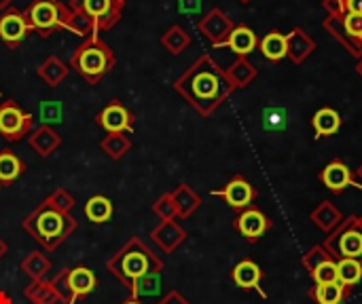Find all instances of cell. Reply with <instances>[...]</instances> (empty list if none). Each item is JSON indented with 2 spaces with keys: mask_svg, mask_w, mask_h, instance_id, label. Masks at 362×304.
Segmentation results:
<instances>
[{
  "mask_svg": "<svg viewBox=\"0 0 362 304\" xmlns=\"http://www.w3.org/2000/svg\"><path fill=\"white\" fill-rule=\"evenodd\" d=\"M310 220H312L322 233L331 235V233L344 222V216H341V212H339L331 201H322V203L310 214Z\"/></svg>",
  "mask_w": 362,
  "mask_h": 304,
  "instance_id": "cell-22",
  "label": "cell"
},
{
  "mask_svg": "<svg viewBox=\"0 0 362 304\" xmlns=\"http://www.w3.org/2000/svg\"><path fill=\"white\" fill-rule=\"evenodd\" d=\"M19 269L25 277H30V281H40V279H47V275L53 269V262L42 252H30L21 260Z\"/></svg>",
  "mask_w": 362,
  "mask_h": 304,
  "instance_id": "cell-24",
  "label": "cell"
},
{
  "mask_svg": "<svg viewBox=\"0 0 362 304\" xmlns=\"http://www.w3.org/2000/svg\"><path fill=\"white\" fill-rule=\"evenodd\" d=\"M227 78L233 87H244L250 78H252V68L246 63V61H238L229 72H227Z\"/></svg>",
  "mask_w": 362,
  "mask_h": 304,
  "instance_id": "cell-39",
  "label": "cell"
},
{
  "mask_svg": "<svg viewBox=\"0 0 362 304\" xmlns=\"http://www.w3.org/2000/svg\"><path fill=\"white\" fill-rule=\"evenodd\" d=\"M115 63H117L115 51L98 34L85 38L70 55V68H74L78 76L85 78V83L89 85H98L104 76H108Z\"/></svg>",
  "mask_w": 362,
  "mask_h": 304,
  "instance_id": "cell-4",
  "label": "cell"
},
{
  "mask_svg": "<svg viewBox=\"0 0 362 304\" xmlns=\"http://www.w3.org/2000/svg\"><path fill=\"white\" fill-rule=\"evenodd\" d=\"M202 32L214 42V44H221V42H227V36H229V23L227 19L221 15V11H210L202 23H199Z\"/></svg>",
  "mask_w": 362,
  "mask_h": 304,
  "instance_id": "cell-25",
  "label": "cell"
},
{
  "mask_svg": "<svg viewBox=\"0 0 362 304\" xmlns=\"http://www.w3.org/2000/svg\"><path fill=\"white\" fill-rule=\"evenodd\" d=\"M11 4H13V0H0V11H6V8H11Z\"/></svg>",
  "mask_w": 362,
  "mask_h": 304,
  "instance_id": "cell-47",
  "label": "cell"
},
{
  "mask_svg": "<svg viewBox=\"0 0 362 304\" xmlns=\"http://www.w3.org/2000/svg\"><path fill=\"white\" fill-rule=\"evenodd\" d=\"M25 163L19 154H15L11 148L0 150V188L11 186L15 180H19L25 174Z\"/></svg>",
  "mask_w": 362,
  "mask_h": 304,
  "instance_id": "cell-20",
  "label": "cell"
},
{
  "mask_svg": "<svg viewBox=\"0 0 362 304\" xmlns=\"http://www.w3.org/2000/svg\"><path fill=\"white\" fill-rule=\"evenodd\" d=\"M121 2H127V0H121Z\"/></svg>",
  "mask_w": 362,
  "mask_h": 304,
  "instance_id": "cell-50",
  "label": "cell"
},
{
  "mask_svg": "<svg viewBox=\"0 0 362 304\" xmlns=\"http://www.w3.org/2000/svg\"><path fill=\"white\" fill-rule=\"evenodd\" d=\"M123 304H142V303H140V298H129V300H125Z\"/></svg>",
  "mask_w": 362,
  "mask_h": 304,
  "instance_id": "cell-48",
  "label": "cell"
},
{
  "mask_svg": "<svg viewBox=\"0 0 362 304\" xmlns=\"http://www.w3.org/2000/svg\"><path fill=\"white\" fill-rule=\"evenodd\" d=\"M23 17L28 30L38 38H49L57 30H62V2L59 0H34L23 8Z\"/></svg>",
  "mask_w": 362,
  "mask_h": 304,
  "instance_id": "cell-7",
  "label": "cell"
},
{
  "mask_svg": "<svg viewBox=\"0 0 362 304\" xmlns=\"http://www.w3.org/2000/svg\"><path fill=\"white\" fill-rule=\"evenodd\" d=\"M170 195H172V201L176 205L178 218H182V220L191 218L199 209V205H202V197L189 184H178Z\"/></svg>",
  "mask_w": 362,
  "mask_h": 304,
  "instance_id": "cell-21",
  "label": "cell"
},
{
  "mask_svg": "<svg viewBox=\"0 0 362 304\" xmlns=\"http://www.w3.org/2000/svg\"><path fill=\"white\" fill-rule=\"evenodd\" d=\"M231 281L240 288V290H244V292H259L263 298H267V294L263 292V288H261V281H263V271H261V267L255 262V260H250V258H246V260H242V262H238L233 269H231Z\"/></svg>",
  "mask_w": 362,
  "mask_h": 304,
  "instance_id": "cell-15",
  "label": "cell"
},
{
  "mask_svg": "<svg viewBox=\"0 0 362 304\" xmlns=\"http://www.w3.org/2000/svg\"><path fill=\"white\" fill-rule=\"evenodd\" d=\"M212 195L214 197H221L229 207H233L238 212H244V209L252 207V203L257 199L255 186L246 178H242V176L231 178L221 190H212Z\"/></svg>",
  "mask_w": 362,
  "mask_h": 304,
  "instance_id": "cell-11",
  "label": "cell"
},
{
  "mask_svg": "<svg viewBox=\"0 0 362 304\" xmlns=\"http://www.w3.org/2000/svg\"><path fill=\"white\" fill-rule=\"evenodd\" d=\"M159 277H161V275H148V277L140 279V281L129 290V296H132V298H140V296H153V294H159V290H161Z\"/></svg>",
  "mask_w": 362,
  "mask_h": 304,
  "instance_id": "cell-36",
  "label": "cell"
},
{
  "mask_svg": "<svg viewBox=\"0 0 362 304\" xmlns=\"http://www.w3.org/2000/svg\"><path fill=\"white\" fill-rule=\"evenodd\" d=\"M23 296L28 298L30 304H57L62 303L55 286L47 279L40 281H30V286L23 290Z\"/></svg>",
  "mask_w": 362,
  "mask_h": 304,
  "instance_id": "cell-26",
  "label": "cell"
},
{
  "mask_svg": "<svg viewBox=\"0 0 362 304\" xmlns=\"http://www.w3.org/2000/svg\"><path fill=\"white\" fill-rule=\"evenodd\" d=\"M21 229L45 252H55L68 237H72V233L78 229V222L72 214L57 212L42 201L21 220Z\"/></svg>",
  "mask_w": 362,
  "mask_h": 304,
  "instance_id": "cell-3",
  "label": "cell"
},
{
  "mask_svg": "<svg viewBox=\"0 0 362 304\" xmlns=\"http://www.w3.org/2000/svg\"><path fill=\"white\" fill-rule=\"evenodd\" d=\"M333 256L325 250V245H314L312 250H308L305 252V256H303V267L308 269V273L312 275L320 265H325L327 260H331Z\"/></svg>",
  "mask_w": 362,
  "mask_h": 304,
  "instance_id": "cell-37",
  "label": "cell"
},
{
  "mask_svg": "<svg viewBox=\"0 0 362 304\" xmlns=\"http://www.w3.org/2000/svg\"><path fill=\"white\" fill-rule=\"evenodd\" d=\"M68 72H70L68 63L62 61L57 55H49V57L38 66V70H36L38 78H40L47 87H51V89L59 87V85L68 78Z\"/></svg>",
  "mask_w": 362,
  "mask_h": 304,
  "instance_id": "cell-19",
  "label": "cell"
},
{
  "mask_svg": "<svg viewBox=\"0 0 362 304\" xmlns=\"http://www.w3.org/2000/svg\"><path fill=\"white\" fill-rule=\"evenodd\" d=\"M40 118H42V125L59 123L62 121V106L57 102H42L40 104Z\"/></svg>",
  "mask_w": 362,
  "mask_h": 304,
  "instance_id": "cell-41",
  "label": "cell"
},
{
  "mask_svg": "<svg viewBox=\"0 0 362 304\" xmlns=\"http://www.w3.org/2000/svg\"><path fill=\"white\" fill-rule=\"evenodd\" d=\"M187 231L176 222V220H161L153 231L151 239L153 243L163 252V254H174L185 241H187Z\"/></svg>",
  "mask_w": 362,
  "mask_h": 304,
  "instance_id": "cell-14",
  "label": "cell"
},
{
  "mask_svg": "<svg viewBox=\"0 0 362 304\" xmlns=\"http://www.w3.org/2000/svg\"><path fill=\"white\" fill-rule=\"evenodd\" d=\"M227 44L231 47V51H235L238 55H248L250 51L257 49V34L246 28V25H240V28H233L227 36Z\"/></svg>",
  "mask_w": 362,
  "mask_h": 304,
  "instance_id": "cell-30",
  "label": "cell"
},
{
  "mask_svg": "<svg viewBox=\"0 0 362 304\" xmlns=\"http://www.w3.org/2000/svg\"><path fill=\"white\" fill-rule=\"evenodd\" d=\"M174 91L202 116H208L229 97L233 85L229 83L227 74L212 61V57L202 55L174 80Z\"/></svg>",
  "mask_w": 362,
  "mask_h": 304,
  "instance_id": "cell-1",
  "label": "cell"
},
{
  "mask_svg": "<svg viewBox=\"0 0 362 304\" xmlns=\"http://www.w3.org/2000/svg\"><path fill=\"white\" fill-rule=\"evenodd\" d=\"M312 127L316 131L318 138H329L335 135L341 127V116L337 110L333 108H320L314 116H312Z\"/></svg>",
  "mask_w": 362,
  "mask_h": 304,
  "instance_id": "cell-27",
  "label": "cell"
},
{
  "mask_svg": "<svg viewBox=\"0 0 362 304\" xmlns=\"http://www.w3.org/2000/svg\"><path fill=\"white\" fill-rule=\"evenodd\" d=\"M0 304H13L11 296H8L6 292H0Z\"/></svg>",
  "mask_w": 362,
  "mask_h": 304,
  "instance_id": "cell-46",
  "label": "cell"
},
{
  "mask_svg": "<svg viewBox=\"0 0 362 304\" xmlns=\"http://www.w3.org/2000/svg\"><path fill=\"white\" fill-rule=\"evenodd\" d=\"M161 47L170 51L172 55H180L189 47V34L180 25H172L163 36H161Z\"/></svg>",
  "mask_w": 362,
  "mask_h": 304,
  "instance_id": "cell-33",
  "label": "cell"
},
{
  "mask_svg": "<svg viewBox=\"0 0 362 304\" xmlns=\"http://www.w3.org/2000/svg\"><path fill=\"white\" fill-rule=\"evenodd\" d=\"M337 281L344 284L348 290L358 286L362 281V262L361 260H352V258H344L337 260Z\"/></svg>",
  "mask_w": 362,
  "mask_h": 304,
  "instance_id": "cell-31",
  "label": "cell"
},
{
  "mask_svg": "<svg viewBox=\"0 0 362 304\" xmlns=\"http://www.w3.org/2000/svg\"><path fill=\"white\" fill-rule=\"evenodd\" d=\"M66 4L76 11H85L89 17H93L98 23V32H106L117 25L125 8V2L121 0H68Z\"/></svg>",
  "mask_w": 362,
  "mask_h": 304,
  "instance_id": "cell-9",
  "label": "cell"
},
{
  "mask_svg": "<svg viewBox=\"0 0 362 304\" xmlns=\"http://www.w3.org/2000/svg\"><path fill=\"white\" fill-rule=\"evenodd\" d=\"M6 254H8V245H6V241H4V239L0 237V260H2V258H4Z\"/></svg>",
  "mask_w": 362,
  "mask_h": 304,
  "instance_id": "cell-45",
  "label": "cell"
},
{
  "mask_svg": "<svg viewBox=\"0 0 362 304\" xmlns=\"http://www.w3.org/2000/svg\"><path fill=\"white\" fill-rule=\"evenodd\" d=\"M28 146L42 159L51 157L59 146H62V135L51 127V125H40L30 131L28 135Z\"/></svg>",
  "mask_w": 362,
  "mask_h": 304,
  "instance_id": "cell-18",
  "label": "cell"
},
{
  "mask_svg": "<svg viewBox=\"0 0 362 304\" xmlns=\"http://www.w3.org/2000/svg\"><path fill=\"white\" fill-rule=\"evenodd\" d=\"M358 178H361V180H362V167H361V169H358Z\"/></svg>",
  "mask_w": 362,
  "mask_h": 304,
  "instance_id": "cell-49",
  "label": "cell"
},
{
  "mask_svg": "<svg viewBox=\"0 0 362 304\" xmlns=\"http://www.w3.org/2000/svg\"><path fill=\"white\" fill-rule=\"evenodd\" d=\"M322 245L335 260L352 258L362 262V216H350L344 220Z\"/></svg>",
  "mask_w": 362,
  "mask_h": 304,
  "instance_id": "cell-5",
  "label": "cell"
},
{
  "mask_svg": "<svg viewBox=\"0 0 362 304\" xmlns=\"http://www.w3.org/2000/svg\"><path fill=\"white\" fill-rule=\"evenodd\" d=\"M83 214H85V218H87L89 222H93V224H104V222H108V220L112 218L115 207H112V201H110L108 197L95 195V197H91V199L85 203Z\"/></svg>",
  "mask_w": 362,
  "mask_h": 304,
  "instance_id": "cell-28",
  "label": "cell"
},
{
  "mask_svg": "<svg viewBox=\"0 0 362 304\" xmlns=\"http://www.w3.org/2000/svg\"><path fill=\"white\" fill-rule=\"evenodd\" d=\"M30 34L23 11L6 8L0 13V42L6 49H17Z\"/></svg>",
  "mask_w": 362,
  "mask_h": 304,
  "instance_id": "cell-13",
  "label": "cell"
},
{
  "mask_svg": "<svg viewBox=\"0 0 362 304\" xmlns=\"http://www.w3.org/2000/svg\"><path fill=\"white\" fill-rule=\"evenodd\" d=\"M346 28L352 36L362 38V15L361 13H348L346 17Z\"/></svg>",
  "mask_w": 362,
  "mask_h": 304,
  "instance_id": "cell-42",
  "label": "cell"
},
{
  "mask_svg": "<svg viewBox=\"0 0 362 304\" xmlns=\"http://www.w3.org/2000/svg\"><path fill=\"white\" fill-rule=\"evenodd\" d=\"M106 269L129 292L140 279L161 275L163 260L140 237H132L108 258Z\"/></svg>",
  "mask_w": 362,
  "mask_h": 304,
  "instance_id": "cell-2",
  "label": "cell"
},
{
  "mask_svg": "<svg viewBox=\"0 0 362 304\" xmlns=\"http://www.w3.org/2000/svg\"><path fill=\"white\" fill-rule=\"evenodd\" d=\"M346 6L350 13H361L362 15V0H346Z\"/></svg>",
  "mask_w": 362,
  "mask_h": 304,
  "instance_id": "cell-44",
  "label": "cell"
},
{
  "mask_svg": "<svg viewBox=\"0 0 362 304\" xmlns=\"http://www.w3.org/2000/svg\"><path fill=\"white\" fill-rule=\"evenodd\" d=\"M153 214L159 220H176L178 218V212H176V205H174L170 193H163L161 197H157V201L153 203Z\"/></svg>",
  "mask_w": 362,
  "mask_h": 304,
  "instance_id": "cell-35",
  "label": "cell"
},
{
  "mask_svg": "<svg viewBox=\"0 0 362 304\" xmlns=\"http://www.w3.org/2000/svg\"><path fill=\"white\" fill-rule=\"evenodd\" d=\"M233 229L248 241V243H257L261 241L267 231L272 229V220L257 207H248L244 212L238 214V218L233 220Z\"/></svg>",
  "mask_w": 362,
  "mask_h": 304,
  "instance_id": "cell-12",
  "label": "cell"
},
{
  "mask_svg": "<svg viewBox=\"0 0 362 304\" xmlns=\"http://www.w3.org/2000/svg\"><path fill=\"white\" fill-rule=\"evenodd\" d=\"M261 51L267 59L278 61L288 53V40L284 34L280 32H269L263 40H261Z\"/></svg>",
  "mask_w": 362,
  "mask_h": 304,
  "instance_id": "cell-32",
  "label": "cell"
},
{
  "mask_svg": "<svg viewBox=\"0 0 362 304\" xmlns=\"http://www.w3.org/2000/svg\"><path fill=\"white\" fill-rule=\"evenodd\" d=\"M320 182H322L331 193H341V190H346V188H350V186L361 188L362 190V184L354 180L350 167H348L344 161H331V163L322 169Z\"/></svg>",
  "mask_w": 362,
  "mask_h": 304,
  "instance_id": "cell-17",
  "label": "cell"
},
{
  "mask_svg": "<svg viewBox=\"0 0 362 304\" xmlns=\"http://www.w3.org/2000/svg\"><path fill=\"white\" fill-rule=\"evenodd\" d=\"M34 127V116L25 112L15 99H4L0 104V135L6 142H19L30 135Z\"/></svg>",
  "mask_w": 362,
  "mask_h": 304,
  "instance_id": "cell-8",
  "label": "cell"
},
{
  "mask_svg": "<svg viewBox=\"0 0 362 304\" xmlns=\"http://www.w3.org/2000/svg\"><path fill=\"white\" fill-rule=\"evenodd\" d=\"M348 294H350V290L339 281L314 284V288L310 290V298L316 304H344Z\"/></svg>",
  "mask_w": 362,
  "mask_h": 304,
  "instance_id": "cell-23",
  "label": "cell"
},
{
  "mask_svg": "<svg viewBox=\"0 0 362 304\" xmlns=\"http://www.w3.org/2000/svg\"><path fill=\"white\" fill-rule=\"evenodd\" d=\"M95 123L106 133H134L136 118L129 108H125L119 99L108 102L95 116Z\"/></svg>",
  "mask_w": 362,
  "mask_h": 304,
  "instance_id": "cell-10",
  "label": "cell"
},
{
  "mask_svg": "<svg viewBox=\"0 0 362 304\" xmlns=\"http://www.w3.org/2000/svg\"><path fill=\"white\" fill-rule=\"evenodd\" d=\"M263 125H265V129H269V131L284 129V125H286V112L280 110V108H269V110H265V114H263Z\"/></svg>",
  "mask_w": 362,
  "mask_h": 304,
  "instance_id": "cell-40",
  "label": "cell"
},
{
  "mask_svg": "<svg viewBox=\"0 0 362 304\" xmlns=\"http://www.w3.org/2000/svg\"><path fill=\"white\" fill-rule=\"evenodd\" d=\"M100 150L112 159V161H121L129 150H132V140L127 138V133H106L100 140Z\"/></svg>",
  "mask_w": 362,
  "mask_h": 304,
  "instance_id": "cell-29",
  "label": "cell"
},
{
  "mask_svg": "<svg viewBox=\"0 0 362 304\" xmlns=\"http://www.w3.org/2000/svg\"><path fill=\"white\" fill-rule=\"evenodd\" d=\"M157 304H191L178 290H170Z\"/></svg>",
  "mask_w": 362,
  "mask_h": 304,
  "instance_id": "cell-43",
  "label": "cell"
},
{
  "mask_svg": "<svg viewBox=\"0 0 362 304\" xmlns=\"http://www.w3.org/2000/svg\"><path fill=\"white\" fill-rule=\"evenodd\" d=\"M310 277H312L314 284H333V281H337V260L335 258L327 260Z\"/></svg>",
  "mask_w": 362,
  "mask_h": 304,
  "instance_id": "cell-38",
  "label": "cell"
},
{
  "mask_svg": "<svg viewBox=\"0 0 362 304\" xmlns=\"http://www.w3.org/2000/svg\"><path fill=\"white\" fill-rule=\"evenodd\" d=\"M62 30H68L72 34H76L78 38H91L93 34H98V23L93 17H89L85 11H76L70 8L66 2H62Z\"/></svg>",
  "mask_w": 362,
  "mask_h": 304,
  "instance_id": "cell-16",
  "label": "cell"
},
{
  "mask_svg": "<svg viewBox=\"0 0 362 304\" xmlns=\"http://www.w3.org/2000/svg\"><path fill=\"white\" fill-rule=\"evenodd\" d=\"M51 284L55 286L59 298L64 304H74L76 300L87 298L95 286H98V277L91 269L87 267H74V269H64L59 271Z\"/></svg>",
  "mask_w": 362,
  "mask_h": 304,
  "instance_id": "cell-6",
  "label": "cell"
},
{
  "mask_svg": "<svg viewBox=\"0 0 362 304\" xmlns=\"http://www.w3.org/2000/svg\"><path fill=\"white\" fill-rule=\"evenodd\" d=\"M45 201H47L53 209L64 212V214H70V212L74 209V205H76V199H74L66 188H55Z\"/></svg>",
  "mask_w": 362,
  "mask_h": 304,
  "instance_id": "cell-34",
  "label": "cell"
}]
</instances>
